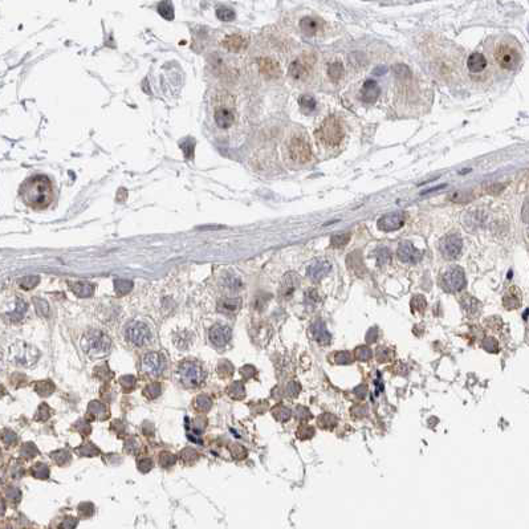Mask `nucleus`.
<instances>
[{"label": "nucleus", "mask_w": 529, "mask_h": 529, "mask_svg": "<svg viewBox=\"0 0 529 529\" xmlns=\"http://www.w3.org/2000/svg\"><path fill=\"white\" fill-rule=\"evenodd\" d=\"M521 216H522V221L526 222V223H529V200H526L525 204H524V207H522Z\"/></svg>", "instance_id": "052dcab7"}, {"label": "nucleus", "mask_w": 529, "mask_h": 529, "mask_svg": "<svg viewBox=\"0 0 529 529\" xmlns=\"http://www.w3.org/2000/svg\"><path fill=\"white\" fill-rule=\"evenodd\" d=\"M76 525H77V520L73 519V517H67V519L61 522L60 528L61 529H75Z\"/></svg>", "instance_id": "bf43d9fd"}, {"label": "nucleus", "mask_w": 529, "mask_h": 529, "mask_svg": "<svg viewBox=\"0 0 529 529\" xmlns=\"http://www.w3.org/2000/svg\"><path fill=\"white\" fill-rule=\"evenodd\" d=\"M8 497L12 499L14 502H17V500L20 499V492L17 491L16 488H11L10 491H8Z\"/></svg>", "instance_id": "e2e57ef3"}, {"label": "nucleus", "mask_w": 529, "mask_h": 529, "mask_svg": "<svg viewBox=\"0 0 529 529\" xmlns=\"http://www.w3.org/2000/svg\"><path fill=\"white\" fill-rule=\"evenodd\" d=\"M151 467H153V461L150 460V459H141V460L138 461V468L142 472L150 471Z\"/></svg>", "instance_id": "13d9d810"}, {"label": "nucleus", "mask_w": 529, "mask_h": 529, "mask_svg": "<svg viewBox=\"0 0 529 529\" xmlns=\"http://www.w3.org/2000/svg\"><path fill=\"white\" fill-rule=\"evenodd\" d=\"M393 71L395 72V75H397L398 77H400V78H406V77H410V76H411L410 69L407 68L406 65H403V64L395 65V67H394V68H393Z\"/></svg>", "instance_id": "603ef678"}, {"label": "nucleus", "mask_w": 529, "mask_h": 529, "mask_svg": "<svg viewBox=\"0 0 529 529\" xmlns=\"http://www.w3.org/2000/svg\"><path fill=\"white\" fill-rule=\"evenodd\" d=\"M217 370H219V373L223 377H228L234 371V366H232L228 361H221L219 366H217Z\"/></svg>", "instance_id": "8fccbe9b"}, {"label": "nucleus", "mask_w": 529, "mask_h": 529, "mask_svg": "<svg viewBox=\"0 0 529 529\" xmlns=\"http://www.w3.org/2000/svg\"><path fill=\"white\" fill-rule=\"evenodd\" d=\"M27 309H28L27 302L21 299H17L16 305H15V310H12V312L10 313V319L12 320V321H19V320L23 319V316L25 315Z\"/></svg>", "instance_id": "c85d7f7f"}, {"label": "nucleus", "mask_w": 529, "mask_h": 529, "mask_svg": "<svg viewBox=\"0 0 529 529\" xmlns=\"http://www.w3.org/2000/svg\"><path fill=\"white\" fill-rule=\"evenodd\" d=\"M216 16L217 19L222 21H232L235 19V12L234 10H231V8L221 6V7H217L216 10Z\"/></svg>", "instance_id": "58836bf2"}, {"label": "nucleus", "mask_w": 529, "mask_h": 529, "mask_svg": "<svg viewBox=\"0 0 529 529\" xmlns=\"http://www.w3.org/2000/svg\"><path fill=\"white\" fill-rule=\"evenodd\" d=\"M71 289L78 297H90L95 293V285L86 282L73 283Z\"/></svg>", "instance_id": "393cba45"}, {"label": "nucleus", "mask_w": 529, "mask_h": 529, "mask_svg": "<svg viewBox=\"0 0 529 529\" xmlns=\"http://www.w3.org/2000/svg\"><path fill=\"white\" fill-rule=\"evenodd\" d=\"M397 256L403 263L417 264L422 259V252L411 244L410 241H402L397 250Z\"/></svg>", "instance_id": "ddd939ff"}, {"label": "nucleus", "mask_w": 529, "mask_h": 529, "mask_svg": "<svg viewBox=\"0 0 529 529\" xmlns=\"http://www.w3.org/2000/svg\"><path fill=\"white\" fill-rule=\"evenodd\" d=\"M299 105L302 109V112L310 113L313 112L317 106V102H316L315 97L310 95H304L299 99Z\"/></svg>", "instance_id": "7c9ffc66"}, {"label": "nucleus", "mask_w": 529, "mask_h": 529, "mask_svg": "<svg viewBox=\"0 0 529 529\" xmlns=\"http://www.w3.org/2000/svg\"><path fill=\"white\" fill-rule=\"evenodd\" d=\"M20 197L27 206L35 210H44L53 199V187L45 175L28 178L20 187Z\"/></svg>", "instance_id": "f257e3e1"}, {"label": "nucleus", "mask_w": 529, "mask_h": 529, "mask_svg": "<svg viewBox=\"0 0 529 529\" xmlns=\"http://www.w3.org/2000/svg\"><path fill=\"white\" fill-rule=\"evenodd\" d=\"M309 71H310V64H309L306 60H295L289 65V75L292 78L295 80H304V78L308 77Z\"/></svg>", "instance_id": "aec40b11"}, {"label": "nucleus", "mask_w": 529, "mask_h": 529, "mask_svg": "<svg viewBox=\"0 0 529 529\" xmlns=\"http://www.w3.org/2000/svg\"><path fill=\"white\" fill-rule=\"evenodd\" d=\"M334 360H336L337 363H343V365H345V363L352 362V356H350V353H348V352H339L336 354Z\"/></svg>", "instance_id": "5fc2aeb1"}, {"label": "nucleus", "mask_w": 529, "mask_h": 529, "mask_svg": "<svg viewBox=\"0 0 529 529\" xmlns=\"http://www.w3.org/2000/svg\"><path fill=\"white\" fill-rule=\"evenodd\" d=\"M299 284H300L299 276L296 275V273H293V272H291V273H287V275L284 276V278H283L282 289H280L283 297H289V296H292V293L296 291V288L299 287Z\"/></svg>", "instance_id": "412c9836"}, {"label": "nucleus", "mask_w": 529, "mask_h": 529, "mask_svg": "<svg viewBox=\"0 0 529 529\" xmlns=\"http://www.w3.org/2000/svg\"><path fill=\"white\" fill-rule=\"evenodd\" d=\"M244 386H243L241 382H234V384L230 386V389H228L230 397H232L234 399H241V398H244Z\"/></svg>", "instance_id": "ea45409f"}, {"label": "nucleus", "mask_w": 529, "mask_h": 529, "mask_svg": "<svg viewBox=\"0 0 529 529\" xmlns=\"http://www.w3.org/2000/svg\"><path fill=\"white\" fill-rule=\"evenodd\" d=\"M352 234L350 232H343V234H334L330 238V244L334 248H343L345 247L350 240Z\"/></svg>", "instance_id": "473e14b6"}, {"label": "nucleus", "mask_w": 529, "mask_h": 529, "mask_svg": "<svg viewBox=\"0 0 529 529\" xmlns=\"http://www.w3.org/2000/svg\"><path fill=\"white\" fill-rule=\"evenodd\" d=\"M319 423L321 424V427H324V428L333 427V426L336 424V418L332 417V415H329V414H325L324 417L321 418V419H319Z\"/></svg>", "instance_id": "864d4df0"}, {"label": "nucleus", "mask_w": 529, "mask_h": 529, "mask_svg": "<svg viewBox=\"0 0 529 529\" xmlns=\"http://www.w3.org/2000/svg\"><path fill=\"white\" fill-rule=\"evenodd\" d=\"M493 57L499 67L506 71H513L520 64V53L509 44H499L493 52Z\"/></svg>", "instance_id": "423d86ee"}, {"label": "nucleus", "mask_w": 529, "mask_h": 529, "mask_svg": "<svg viewBox=\"0 0 529 529\" xmlns=\"http://www.w3.org/2000/svg\"><path fill=\"white\" fill-rule=\"evenodd\" d=\"M487 58L484 57V54L475 52L472 53L467 60V67L468 69L472 72V73H479V72H483L487 67Z\"/></svg>", "instance_id": "4be33fe9"}, {"label": "nucleus", "mask_w": 529, "mask_h": 529, "mask_svg": "<svg viewBox=\"0 0 529 529\" xmlns=\"http://www.w3.org/2000/svg\"><path fill=\"white\" fill-rule=\"evenodd\" d=\"M88 414L93 415L95 419H100V421L106 419V418L109 417V413L108 410H106V407L102 403H100V402H92V403L89 404Z\"/></svg>", "instance_id": "cd10ccee"}, {"label": "nucleus", "mask_w": 529, "mask_h": 529, "mask_svg": "<svg viewBox=\"0 0 529 529\" xmlns=\"http://www.w3.org/2000/svg\"><path fill=\"white\" fill-rule=\"evenodd\" d=\"M227 97L228 96H224V99L221 97L222 101L217 102L214 109V119L221 129H230L231 126L234 125L235 117H236L234 105L232 102L228 101Z\"/></svg>", "instance_id": "6e6552de"}, {"label": "nucleus", "mask_w": 529, "mask_h": 529, "mask_svg": "<svg viewBox=\"0 0 529 529\" xmlns=\"http://www.w3.org/2000/svg\"><path fill=\"white\" fill-rule=\"evenodd\" d=\"M239 308H240V300L239 299H228L227 297V299H223L219 302V309L223 312H236Z\"/></svg>", "instance_id": "2f4dec72"}, {"label": "nucleus", "mask_w": 529, "mask_h": 529, "mask_svg": "<svg viewBox=\"0 0 529 529\" xmlns=\"http://www.w3.org/2000/svg\"><path fill=\"white\" fill-rule=\"evenodd\" d=\"M259 71L260 73L265 76L267 78H276L282 75V69H280V65L278 63H276L275 60H272L269 57H261L259 58Z\"/></svg>", "instance_id": "dca6fc26"}, {"label": "nucleus", "mask_w": 529, "mask_h": 529, "mask_svg": "<svg viewBox=\"0 0 529 529\" xmlns=\"http://www.w3.org/2000/svg\"><path fill=\"white\" fill-rule=\"evenodd\" d=\"M411 306L414 310H419V312H423L424 308H426V300H424L423 296L418 295L415 297H413L411 300Z\"/></svg>", "instance_id": "de8ad7c7"}, {"label": "nucleus", "mask_w": 529, "mask_h": 529, "mask_svg": "<svg viewBox=\"0 0 529 529\" xmlns=\"http://www.w3.org/2000/svg\"><path fill=\"white\" fill-rule=\"evenodd\" d=\"M178 376L186 386L190 387L199 386L206 378V373L202 369V366L195 362H191V361H184V362L180 363L179 369H178Z\"/></svg>", "instance_id": "39448f33"}, {"label": "nucleus", "mask_w": 529, "mask_h": 529, "mask_svg": "<svg viewBox=\"0 0 529 529\" xmlns=\"http://www.w3.org/2000/svg\"><path fill=\"white\" fill-rule=\"evenodd\" d=\"M194 406H195V409H197L198 411L204 413V411L210 410L211 406H212V400H211V398L207 397V395H199V397L195 399V402H194Z\"/></svg>", "instance_id": "c9c22d12"}, {"label": "nucleus", "mask_w": 529, "mask_h": 529, "mask_svg": "<svg viewBox=\"0 0 529 529\" xmlns=\"http://www.w3.org/2000/svg\"><path fill=\"white\" fill-rule=\"evenodd\" d=\"M119 382H121V385L125 387L126 390H129V389H132V387L134 386V384H136V378L133 376H126L122 377V378L119 380Z\"/></svg>", "instance_id": "4d7b16f0"}, {"label": "nucleus", "mask_w": 529, "mask_h": 529, "mask_svg": "<svg viewBox=\"0 0 529 529\" xmlns=\"http://www.w3.org/2000/svg\"><path fill=\"white\" fill-rule=\"evenodd\" d=\"M300 28L304 34L312 36L320 31V21L313 17H304L300 21Z\"/></svg>", "instance_id": "a878e982"}, {"label": "nucleus", "mask_w": 529, "mask_h": 529, "mask_svg": "<svg viewBox=\"0 0 529 529\" xmlns=\"http://www.w3.org/2000/svg\"><path fill=\"white\" fill-rule=\"evenodd\" d=\"M78 512L84 517H90L95 513V507L90 503H82L81 506L78 507Z\"/></svg>", "instance_id": "3c124183"}, {"label": "nucleus", "mask_w": 529, "mask_h": 529, "mask_svg": "<svg viewBox=\"0 0 529 529\" xmlns=\"http://www.w3.org/2000/svg\"><path fill=\"white\" fill-rule=\"evenodd\" d=\"M231 336H232V332L226 325H214L210 329V333H208L210 341L215 346L227 345L230 343Z\"/></svg>", "instance_id": "2eb2a0df"}, {"label": "nucleus", "mask_w": 529, "mask_h": 529, "mask_svg": "<svg viewBox=\"0 0 529 529\" xmlns=\"http://www.w3.org/2000/svg\"><path fill=\"white\" fill-rule=\"evenodd\" d=\"M300 391V386L297 384H295V382H292V384H289L288 386V393L291 394V395H297V393Z\"/></svg>", "instance_id": "0e129e2a"}, {"label": "nucleus", "mask_w": 529, "mask_h": 529, "mask_svg": "<svg viewBox=\"0 0 529 529\" xmlns=\"http://www.w3.org/2000/svg\"><path fill=\"white\" fill-rule=\"evenodd\" d=\"M125 336L129 343L137 346H143L150 343L151 332L149 326L141 321H133L125 328Z\"/></svg>", "instance_id": "9d476101"}, {"label": "nucleus", "mask_w": 529, "mask_h": 529, "mask_svg": "<svg viewBox=\"0 0 529 529\" xmlns=\"http://www.w3.org/2000/svg\"><path fill=\"white\" fill-rule=\"evenodd\" d=\"M503 304L508 309H515L520 306V304H521V293L517 289V287H512V288H509L507 291V293L504 295V299H503Z\"/></svg>", "instance_id": "b1692460"}, {"label": "nucleus", "mask_w": 529, "mask_h": 529, "mask_svg": "<svg viewBox=\"0 0 529 529\" xmlns=\"http://www.w3.org/2000/svg\"><path fill=\"white\" fill-rule=\"evenodd\" d=\"M273 417L280 422L288 421L289 417H291V411L285 409L284 406H277L276 409H273Z\"/></svg>", "instance_id": "c03bdc74"}, {"label": "nucleus", "mask_w": 529, "mask_h": 529, "mask_svg": "<svg viewBox=\"0 0 529 529\" xmlns=\"http://www.w3.org/2000/svg\"><path fill=\"white\" fill-rule=\"evenodd\" d=\"M31 472L34 478L41 479V480H45V479H48V476H49V468L45 464H41V463H38L36 465H34Z\"/></svg>", "instance_id": "4c0bfd02"}, {"label": "nucleus", "mask_w": 529, "mask_h": 529, "mask_svg": "<svg viewBox=\"0 0 529 529\" xmlns=\"http://www.w3.org/2000/svg\"><path fill=\"white\" fill-rule=\"evenodd\" d=\"M36 452H38V450H36V447H35L34 445H31V443L24 445L23 450H21V454H23L25 458H32L34 455H36Z\"/></svg>", "instance_id": "6e6d98bb"}, {"label": "nucleus", "mask_w": 529, "mask_h": 529, "mask_svg": "<svg viewBox=\"0 0 529 529\" xmlns=\"http://www.w3.org/2000/svg\"><path fill=\"white\" fill-rule=\"evenodd\" d=\"M132 288H133V283L130 282V280H125V278H117V280L114 282V289L119 296L129 293V292L132 291Z\"/></svg>", "instance_id": "72a5a7b5"}, {"label": "nucleus", "mask_w": 529, "mask_h": 529, "mask_svg": "<svg viewBox=\"0 0 529 529\" xmlns=\"http://www.w3.org/2000/svg\"><path fill=\"white\" fill-rule=\"evenodd\" d=\"M288 153L291 160L299 163H306L312 158V149L310 145L304 137H292L288 143Z\"/></svg>", "instance_id": "1a4fd4ad"}, {"label": "nucleus", "mask_w": 529, "mask_h": 529, "mask_svg": "<svg viewBox=\"0 0 529 529\" xmlns=\"http://www.w3.org/2000/svg\"><path fill=\"white\" fill-rule=\"evenodd\" d=\"M248 45V39L240 34L230 35L223 40V47L230 52L244 51Z\"/></svg>", "instance_id": "6ab92c4d"}, {"label": "nucleus", "mask_w": 529, "mask_h": 529, "mask_svg": "<svg viewBox=\"0 0 529 529\" xmlns=\"http://www.w3.org/2000/svg\"><path fill=\"white\" fill-rule=\"evenodd\" d=\"M40 414H43V418H41V421H47L48 418H49V414H51V410H49V407H48L47 404H41Z\"/></svg>", "instance_id": "680f3d73"}, {"label": "nucleus", "mask_w": 529, "mask_h": 529, "mask_svg": "<svg viewBox=\"0 0 529 529\" xmlns=\"http://www.w3.org/2000/svg\"><path fill=\"white\" fill-rule=\"evenodd\" d=\"M380 93L381 88L378 86V84H377L376 81H373V80H367V81H365V84L362 85V88H361L360 99L362 100L363 102H366V104H373V102L378 99Z\"/></svg>", "instance_id": "a211bd4d"}, {"label": "nucleus", "mask_w": 529, "mask_h": 529, "mask_svg": "<svg viewBox=\"0 0 529 529\" xmlns=\"http://www.w3.org/2000/svg\"><path fill=\"white\" fill-rule=\"evenodd\" d=\"M175 461H176V458L174 456V455L169 454V452H162V454H161L160 463L162 467H165V468L171 467V465L175 464Z\"/></svg>", "instance_id": "49530a36"}, {"label": "nucleus", "mask_w": 529, "mask_h": 529, "mask_svg": "<svg viewBox=\"0 0 529 529\" xmlns=\"http://www.w3.org/2000/svg\"><path fill=\"white\" fill-rule=\"evenodd\" d=\"M110 346H112L110 338L100 330H90L81 339L82 350L88 356L96 357V358L108 354Z\"/></svg>", "instance_id": "f03ea898"}, {"label": "nucleus", "mask_w": 529, "mask_h": 529, "mask_svg": "<svg viewBox=\"0 0 529 529\" xmlns=\"http://www.w3.org/2000/svg\"><path fill=\"white\" fill-rule=\"evenodd\" d=\"M328 75L332 81H339L344 76V65L339 61H334L328 67Z\"/></svg>", "instance_id": "c756f323"}, {"label": "nucleus", "mask_w": 529, "mask_h": 529, "mask_svg": "<svg viewBox=\"0 0 529 529\" xmlns=\"http://www.w3.org/2000/svg\"><path fill=\"white\" fill-rule=\"evenodd\" d=\"M356 358L360 361H367L371 358V350L366 346H362V348H358L356 350Z\"/></svg>", "instance_id": "09e8293b"}, {"label": "nucleus", "mask_w": 529, "mask_h": 529, "mask_svg": "<svg viewBox=\"0 0 529 529\" xmlns=\"http://www.w3.org/2000/svg\"><path fill=\"white\" fill-rule=\"evenodd\" d=\"M158 12L166 20H173L174 19V7L170 2H161L158 4Z\"/></svg>", "instance_id": "f704fd0d"}, {"label": "nucleus", "mask_w": 529, "mask_h": 529, "mask_svg": "<svg viewBox=\"0 0 529 529\" xmlns=\"http://www.w3.org/2000/svg\"><path fill=\"white\" fill-rule=\"evenodd\" d=\"M330 268H332V265H330L329 261L320 260L309 265L306 273H308V276L312 278L313 282H319V280H321L322 277H325L329 273Z\"/></svg>", "instance_id": "f3484780"}, {"label": "nucleus", "mask_w": 529, "mask_h": 529, "mask_svg": "<svg viewBox=\"0 0 529 529\" xmlns=\"http://www.w3.org/2000/svg\"><path fill=\"white\" fill-rule=\"evenodd\" d=\"M35 390L38 391L40 395H43V397H48L49 394L53 393L54 386L51 381H43V382H38V385L35 387Z\"/></svg>", "instance_id": "e433bc0d"}, {"label": "nucleus", "mask_w": 529, "mask_h": 529, "mask_svg": "<svg viewBox=\"0 0 529 529\" xmlns=\"http://www.w3.org/2000/svg\"><path fill=\"white\" fill-rule=\"evenodd\" d=\"M404 221H406V217H404L403 212L398 211V212H390V214H386L382 217H380L377 226L384 232H393V231H397L403 227Z\"/></svg>", "instance_id": "f8f14e48"}, {"label": "nucleus", "mask_w": 529, "mask_h": 529, "mask_svg": "<svg viewBox=\"0 0 529 529\" xmlns=\"http://www.w3.org/2000/svg\"><path fill=\"white\" fill-rule=\"evenodd\" d=\"M39 283H40V277H39V276H25V277L19 280V285H20L23 289L35 288Z\"/></svg>", "instance_id": "37998d69"}, {"label": "nucleus", "mask_w": 529, "mask_h": 529, "mask_svg": "<svg viewBox=\"0 0 529 529\" xmlns=\"http://www.w3.org/2000/svg\"><path fill=\"white\" fill-rule=\"evenodd\" d=\"M463 248V241L458 234L446 235L445 238L439 241V251L442 256L447 260H454L460 255Z\"/></svg>", "instance_id": "9b49d317"}, {"label": "nucleus", "mask_w": 529, "mask_h": 529, "mask_svg": "<svg viewBox=\"0 0 529 529\" xmlns=\"http://www.w3.org/2000/svg\"><path fill=\"white\" fill-rule=\"evenodd\" d=\"M163 369H165V360H163L161 354H158V353H149V354H146L143 357L142 370L145 373L157 376V374L162 373Z\"/></svg>", "instance_id": "4468645a"}, {"label": "nucleus", "mask_w": 529, "mask_h": 529, "mask_svg": "<svg viewBox=\"0 0 529 529\" xmlns=\"http://www.w3.org/2000/svg\"><path fill=\"white\" fill-rule=\"evenodd\" d=\"M376 258L378 265H386L391 260V252L387 248H378L376 252Z\"/></svg>", "instance_id": "79ce46f5"}, {"label": "nucleus", "mask_w": 529, "mask_h": 529, "mask_svg": "<svg viewBox=\"0 0 529 529\" xmlns=\"http://www.w3.org/2000/svg\"><path fill=\"white\" fill-rule=\"evenodd\" d=\"M316 137L326 146H337L344 138V128L339 119L334 115H329L316 132Z\"/></svg>", "instance_id": "7ed1b4c3"}, {"label": "nucleus", "mask_w": 529, "mask_h": 529, "mask_svg": "<svg viewBox=\"0 0 529 529\" xmlns=\"http://www.w3.org/2000/svg\"><path fill=\"white\" fill-rule=\"evenodd\" d=\"M34 304H35V308H36V312L39 313V316H43V317H48V316H49V304H48L45 300L39 299V297H35Z\"/></svg>", "instance_id": "a19ab883"}, {"label": "nucleus", "mask_w": 529, "mask_h": 529, "mask_svg": "<svg viewBox=\"0 0 529 529\" xmlns=\"http://www.w3.org/2000/svg\"><path fill=\"white\" fill-rule=\"evenodd\" d=\"M40 353L35 346L25 343H16L10 348V358L15 363L23 366H31L39 360Z\"/></svg>", "instance_id": "20e7f679"}, {"label": "nucleus", "mask_w": 529, "mask_h": 529, "mask_svg": "<svg viewBox=\"0 0 529 529\" xmlns=\"http://www.w3.org/2000/svg\"><path fill=\"white\" fill-rule=\"evenodd\" d=\"M460 304L468 315H476L480 310V302L470 295H464L461 297Z\"/></svg>", "instance_id": "bb28decb"}, {"label": "nucleus", "mask_w": 529, "mask_h": 529, "mask_svg": "<svg viewBox=\"0 0 529 529\" xmlns=\"http://www.w3.org/2000/svg\"><path fill=\"white\" fill-rule=\"evenodd\" d=\"M465 284H467V280H465L464 271L458 265L450 267L441 277V287L448 293L461 291Z\"/></svg>", "instance_id": "0eeeda50"}, {"label": "nucleus", "mask_w": 529, "mask_h": 529, "mask_svg": "<svg viewBox=\"0 0 529 529\" xmlns=\"http://www.w3.org/2000/svg\"><path fill=\"white\" fill-rule=\"evenodd\" d=\"M143 394H145L146 397L149 398V399H154V398H157L161 394L160 384L149 385V386L146 387L145 390H143Z\"/></svg>", "instance_id": "a18cd8bd"}, {"label": "nucleus", "mask_w": 529, "mask_h": 529, "mask_svg": "<svg viewBox=\"0 0 529 529\" xmlns=\"http://www.w3.org/2000/svg\"><path fill=\"white\" fill-rule=\"evenodd\" d=\"M310 330H312L313 337H315L316 341L319 344L325 345V344H328L330 341L329 332H328L325 324L322 321H316L312 325V328H310Z\"/></svg>", "instance_id": "5701e85b"}]
</instances>
